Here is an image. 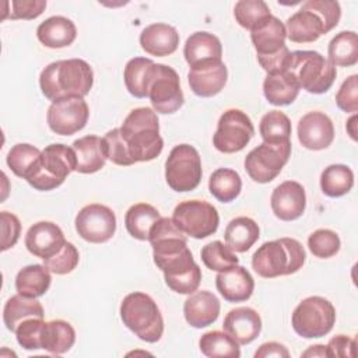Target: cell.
<instances>
[{"label": "cell", "instance_id": "6da1fadb", "mask_svg": "<svg viewBox=\"0 0 358 358\" xmlns=\"http://www.w3.org/2000/svg\"><path fill=\"white\" fill-rule=\"evenodd\" d=\"M92 84V67L83 59L56 60L48 64L39 76L41 91L52 102L66 96L84 98L90 94Z\"/></svg>", "mask_w": 358, "mask_h": 358}, {"label": "cell", "instance_id": "7a4b0ae2", "mask_svg": "<svg viewBox=\"0 0 358 358\" xmlns=\"http://www.w3.org/2000/svg\"><path fill=\"white\" fill-rule=\"evenodd\" d=\"M119 130L133 164L152 161L164 148L158 116L151 108L143 106L130 110Z\"/></svg>", "mask_w": 358, "mask_h": 358}, {"label": "cell", "instance_id": "3957f363", "mask_svg": "<svg viewBox=\"0 0 358 358\" xmlns=\"http://www.w3.org/2000/svg\"><path fill=\"white\" fill-rule=\"evenodd\" d=\"M341 7L333 0H308L285 22L287 38L295 43H309L331 31L340 21Z\"/></svg>", "mask_w": 358, "mask_h": 358}, {"label": "cell", "instance_id": "277c9868", "mask_svg": "<svg viewBox=\"0 0 358 358\" xmlns=\"http://www.w3.org/2000/svg\"><path fill=\"white\" fill-rule=\"evenodd\" d=\"M306 253L294 238H280L264 242L252 256L253 270L263 278L289 275L302 268Z\"/></svg>", "mask_w": 358, "mask_h": 358}, {"label": "cell", "instance_id": "5b68a950", "mask_svg": "<svg viewBox=\"0 0 358 358\" xmlns=\"http://www.w3.org/2000/svg\"><path fill=\"white\" fill-rule=\"evenodd\" d=\"M76 154L71 147L50 144L42 150L24 179L35 190L48 192L59 187L66 178L76 171Z\"/></svg>", "mask_w": 358, "mask_h": 358}, {"label": "cell", "instance_id": "8992f818", "mask_svg": "<svg viewBox=\"0 0 358 358\" xmlns=\"http://www.w3.org/2000/svg\"><path fill=\"white\" fill-rule=\"evenodd\" d=\"M123 324L145 343H157L164 333V317L155 301L144 292H130L120 303Z\"/></svg>", "mask_w": 358, "mask_h": 358}, {"label": "cell", "instance_id": "52a82bcc", "mask_svg": "<svg viewBox=\"0 0 358 358\" xmlns=\"http://www.w3.org/2000/svg\"><path fill=\"white\" fill-rule=\"evenodd\" d=\"M284 70L289 71L299 88L309 94L327 92L337 76L336 67L316 50L289 52Z\"/></svg>", "mask_w": 358, "mask_h": 358}, {"label": "cell", "instance_id": "ba28073f", "mask_svg": "<svg viewBox=\"0 0 358 358\" xmlns=\"http://www.w3.org/2000/svg\"><path fill=\"white\" fill-rule=\"evenodd\" d=\"M285 38V25L274 15H268L250 31L257 62L267 74L284 70L289 56Z\"/></svg>", "mask_w": 358, "mask_h": 358}, {"label": "cell", "instance_id": "9c48e42d", "mask_svg": "<svg viewBox=\"0 0 358 358\" xmlns=\"http://www.w3.org/2000/svg\"><path fill=\"white\" fill-rule=\"evenodd\" d=\"M291 323L298 336L319 338L331 331L336 323V309L323 296H308L294 309Z\"/></svg>", "mask_w": 358, "mask_h": 358}, {"label": "cell", "instance_id": "30bf717a", "mask_svg": "<svg viewBox=\"0 0 358 358\" xmlns=\"http://www.w3.org/2000/svg\"><path fill=\"white\" fill-rule=\"evenodd\" d=\"M201 159L190 144L175 145L165 161V180L175 192H192L201 180Z\"/></svg>", "mask_w": 358, "mask_h": 358}, {"label": "cell", "instance_id": "8fae6325", "mask_svg": "<svg viewBox=\"0 0 358 358\" xmlns=\"http://www.w3.org/2000/svg\"><path fill=\"white\" fill-rule=\"evenodd\" d=\"M154 263L164 273L165 284L172 291L183 295L197 291L201 281V270L187 246L172 255L157 256Z\"/></svg>", "mask_w": 358, "mask_h": 358}, {"label": "cell", "instance_id": "7c38bea8", "mask_svg": "<svg viewBox=\"0 0 358 358\" xmlns=\"http://www.w3.org/2000/svg\"><path fill=\"white\" fill-rule=\"evenodd\" d=\"M147 98H150L152 109L158 113L169 115L176 112L185 102L176 70L166 64L154 63L147 84Z\"/></svg>", "mask_w": 358, "mask_h": 358}, {"label": "cell", "instance_id": "4fadbf2b", "mask_svg": "<svg viewBox=\"0 0 358 358\" xmlns=\"http://www.w3.org/2000/svg\"><path fill=\"white\" fill-rule=\"evenodd\" d=\"M172 221L183 234L194 239H204L218 229L220 215L208 201L186 200L173 208Z\"/></svg>", "mask_w": 358, "mask_h": 358}, {"label": "cell", "instance_id": "5bb4252c", "mask_svg": "<svg viewBox=\"0 0 358 358\" xmlns=\"http://www.w3.org/2000/svg\"><path fill=\"white\" fill-rule=\"evenodd\" d=\"M255 134L250 117L241 109L225 110L218 120L213 136V145L224 154L242 151Z\"/></svg>", "mask_w": 358, "mask_h": 358}, {"label": "cell", "instance_id": "9a60e30c", "mask_svg": "<svg viewBox=\"0 0 358 358\" xmlns=\"http://www.w3.org/2000/svg\"><path fill=\"white\" fill-rule=\"evenodd\" d=\"M291 155V143H262L245 158V171L257 183H268L278 176Z\"/></svg>", "mask_w": 358, "mask_h": 358}, {"label": "cell", "instance_id": "2e32d148", "mask_svg": "<svg viewBox=\"0 0 358 358\" xmlns=\"http://www.w3.org/2000/svg\"><path fill=\"white\" fill-rule=\"evenodd\" d=\"M88 116L90 109L84 98L66 96L50 103L46 120L53 133L59 136H71L85 127Z\"/></svg>", "mask_w": 358, "mask_h": 358}, {"label": "cell", "instance_id": "e0dca14e", "mask_svg": "<svg viewBox=\"0 0 358 358\" xmlns=\"http://www.w3.org/2000/svg\"><path fill=\"white\" fill-rule=\"evenodd\" d=\"M76 231L87 242H108L116 232V215L108 206L92 203L76 215Z\"/></svg>", "mask_w": 358, "mask_h": 358}, {"label": "cell", "instance_id": "ac0fdd59", "mask_svg": "<svg viewBox=\"0 0 358 358\" xmlns=\"http://www.w3.org/2000/svg\"><path fill=\"white\" fill-rule=\"evenodd\" d=\"M298 140L308 150L320 151L327 148L334 140L331 119L319 110L308 112L298 122Z\"/></svg>", "mask_w": 358, "mask_h": 358}, {"label": "cell", "instance_id": "d6986e66", "mask_svg": "<svg viewBox=\"0 0 358 358\" xmlns=\"http://www.w3.org/2000/svg\"><path fill=\"white\" fill-rule=\"evenodd\" d=\"M66 242L60 227L50 221H39L31 225L25 234V246L28 252L42 260L55 256Z\"/></svg>", "mask_w": 358, "mask_h": 358}, {"label": "cell", "instance_id": "ffe728a7", "mask_svg": "<svg viewBox=\"0 0 358 358\" xmlns=\"http://www.w3.org/2000/svg\"><path fill=\"white\" fill-rule=\"evenodd\" d=\"M270 204L277 218L282 221L298 220L306 207L305 189L299 182L285 180L273 190Z\"/></svg>", "mask_w": 358, "mask_h": 358}, {"label": "cell", "instance_id": "44dd1931", "mask_svg": "<svg viewBox=\"0 0 358 358\" xmlns=\"http://www.w3.org/2000/svg\"><path fill=\"white\" fill-rule=\"evenodd\" d=\"M183 56L190 69L222 62V45L221 41L206 31H197L192 34L183 46Z\"/></svg>", "mask_w": 358, "mask_h": 358}, {"label": "cell", "instance_id": "7402d4cb", "mask_svg": "<svg viewBox=\"0 0 358 358\" xmlns=\"http://www.w3.org/2000/svg\"><path fill=\"white\" fill-rule=\"evenodd\" d=\"M215 287L227 302H243L252 296L255 280L245 267L235 264L217 274Z\"/></svg>", "mask_w": 358, "mask_h": 358}, {"label": "cell", "instance_id": "603a6c76", "mask_svg": "<svg viewBox=\"0 0 358 358\" xmlns=\"http://www.w3.org/2000/svg\"><path fill=\"white\" fill-rule=\"evenodd\" d=\"M222 327L239 345H246L260 334L262 319L255 309L241 306L227 313Z\"/></svg>", "mask_w": 358, "mask_h": 358}, {"label": "cell", "instance_id": "cb8c5ba5", "mask_svg": "<svg viewBox=\"0 0 358 358\" xmlns=\"http://www.w3.org/2000/svg\"><path fill=\"white\" fill-rule=\"evenodd\" d=\"M227 78L228 70L222 62L203 64L190 69L187 73V81L192 92L201 98H210L221 92L227 84Z\"/></svg>", "mask_w": 358, "mask_h": 358}, {"label": "cell", "instance_id": "d4e9b609", "mask_svg": "<svg viewBox=\"0 0 358 358\" xmlns=\"http://www.w3.org/2000/svg\"><path fill=\"white\" fill-rule=\"evenodd\" d=\"M220 309L218 298L210 291H194L183 303L185 319L194 329L213 324L220 316Z\"/></svg>", "mask_w": 358, "mask_h": 358}, {"label": "cell", "instance_id": "484cf974", "mask_svg": "<svg viewBox=\"0 0 358 358\" xmlns=\"http://www.w3.org/2000/svg\"><path fill=\"white\" fill-rule=\"evenodd\" d=\"M148 241L152 246V257L176 253L187 246L185 234L175 225L172 218L161 217L150 229Z\"/></svg>", "mask_w": 358, "mask_h": 358}, {"label": "cell", "instance_id": "4316f807", "mask_svg": "<svg viewBox=\"0 0 358 358\" xmlns=\"http://www.w3.org/2000/svg\"><path fill=\"white\" fill-rule=\"evenodd\" d=\"M140 45L141 49L151 56H169L179 46V34L172 25L155 22L141 31Z\"/></svg>", "mask_w": 358, "mask_h": 358}, {"label": "cell", "instance_id": "83f0119b", "mask_svg": "<svg viewBox=\"0 0 358 358\" xmlns=\"http://www.w3.org/2000/svg\"><path fill=\"white\" fill-rule=\"evenodd\" d=\"M38 41L50 49L70 46L77 36L74 22L63 15H53L41 22L36 28Z\"/></svg>", "mask_w": 358, "mask_h": 358}, {"label": "cell", "instance_id": "f1b7e54d", "mask_svg": "<svg viewBox=\"0 0 358 358\" xmlns=\"http://www.w3.org/2000/svg\"><path fill=\"white\" fill-rule=\"evenodd\" d=\"M76 154L77 166L76 171L80 173H95L105 166L106 154L103 140L98 136H84L76 140L71 145Z\"/></svg>", "mask_w": 358, "mask_h": 358}, {"label": "cell", "instance_id": "f546056e", "mask_svg": "<svg viewBox=\"0 0 358 358\" xmlns=\"http://www.w3.org/2000/svg\"><path fill=\"white\" fill-rule=\"evenodd\" d=\"M299 90L296 80L287 70L270 73L263 81V94L268 103L275 106L292 103L296 99Z\"/></svg>", "mask_w": 358, "mask_h": 358}, {"label": "cell", "instance_id": "4dcf8cb0", "mask_svg": "<svg viewBox=\"0 0 358 358\" xmlns=\"http://www.w3.org/2000/svg\"><path fill=\"white\" fill-rule=\"evenodd\" d=\"M259 234L260 231L256 221L242 215L229 221L224 232V239L231 250L245 253L257 242Z\"/></svg>", "mask_w": 358, "mask_h": 358}, {"label": "cell", "instance_id": "1f68e13d", "mask_svg": "<svg viewBox=\"0 0 358 358\" xmlns=\"http://www.w3.org/2000/svg\"><path fill=\"white\" fill-rule=\"evenodd\" d=\"M52 275L45 264H29L21 268L15 277V289L27 298H39L46 294Z\"/></svg>", "mask_w": 358, "mask_h": 358}, {"label": "cell", "instance_id": "d6a6232c", "mask_svg": "<svg viewBox=\"0 0 358 358\" xmlns=\"http://www.w3.org/2000/svg\"><path fill=\"white\" fill-rule=\"evenodd\" d=\"M43 306L36 301V298H27L20 294L11 296L3 308V322L13 333L25 319L43 317Z\"/></svg>", "mask_w": 358, "mask_h": 358}, {"label": "cell", "instance_id": "836d02e7", "mask_svg": "<svg viewBox=\"0 0 358 358\" xmlns=\"http://www.w3.org/2000/svg\"><path fill=\"white\" fill-rule=\"evenodd\" d=\"M76 341V331L66 320H50L45 323L42 334V350L60 355L67 352Z\"/></svg>", "mask_w": 358, "mask_h": 358}, {"label": "cell", "instance_id": "e575fe53", "mask_svg": "<svg viewBox=\"0 0 358 358\" xmlns=\"http://www.w3.org/2000/svg\"><path fill=\"white\" fill-rule=\"evenodd\" d=\"M161 218L159 211L148 203L133 204L124 214V225L127 232L138 239L148 241L150 229L157 220Z\"/></svg>", "mask_w": 358, "mask_h": 358}, {"label": "cell", "instance_id": "d590c367", "mask_svg": "<svg viewBox=\"0 0 358 358\" xmlns=\"http://www.w3.org/2000/svg\"><path fill=\"white\" fill-rule=\"evenodd\" d=\"M329 62L334 67H351L358 62V36L354 31L338 32L327 46Z\"/></svg>", "mask_w": 358, "mask_h": 358}, {"label": "cell", "instance_id": "8d00e7d4", "mask_svg": "<svg viewBox=\"0 0 358 358\" xmlns=\"http://www.w3.org/2000/svg\"><path fill=\"white\" fill-rule=\"evenodd\" d=\"M208 190L218 201L229 203L239 196L242 179L239 173L231 168H218L208 179Z\"/></svg>", "mask_w": 358, "mask_h": 358}, {"label": "cell", "instance_id": "74e56055", "mask_svg": "<svg viewBox=\"0 0 358 358\" xmlns=\"http://www.w3.org/2000/svg\"><path fill=\"white\" fill-rule=\"evenodd\" d=\"M352 186L354 173L347 165H329L320 175V189L329 197H341L347 194Z\"/></svg>", "mask_w": 358, "mask_h": 358}, {"label": "cell", "instance_id": "f35d334b", "mask_svg": "<svg viewBox=\"0 0 358 358\" xmlns=\"http://www.w3.org/2000/svg\"><path fill=\"white\" fill-rule=\"evenodd\" d=\"M200 351L210 358H239V344L227 333L211 330L204 333L199 340Z\"/></svg>", "mask_w": 358, "mask_h": 358}, {"label": "cell", "instance_id": "ab89813d", "mask_svg": "<svg viewBox=\"0 0 358 358\" xmlns=\"http://www.w3.org/2000/svg\"><path fill=\"white\" fill-rule=\"evenodd\" d=\"M154 62L147 57L130 59L123 71L124 85L127 91L136 98H147V84Z\"/></svg>", "mask_w": 358, "mask_h": 358}, {"label": "cell", "instance_id": "60d3db41", "mask_svg": "<svg viewBox=\"0 0 358 358\" xmlns=\"http://www.w3.org/2000/svg\"><path fill=\"white\" fill-rule=\"evenodd\" d=\"M291 122L288 116L281 110L267 112L259 124V131L264 143L282 144L291 143Z\"/></svg>", "mask_w": 358, "mask_h": 358}, {"label": "cell", "instance_id": "b9f144b4", "mask_svg": "<svg viewBox=\"0 0 358 358\" xmlns=\"http://www.w3.org/2000/svg\"><path fill=\"white\" fill-rule=\"evenodd\" d=\"M200 256H201V262L207 268L218 273L228 270L232 266L239 263V259L234 253V250H231L221 241H214L204 245L200 252Z\"/></svg>", "mask_w": 358, "mask_h": 358}, {"label": "cell", "instance_id": "7bdbcfd3", "mask_svg": "<svg viewBox=\"0 0 358 358\" xmlns=\"http://www.w3.org/2000/svg\"><path fill=\"white\" fill-rule=\"evenodd\" d=\"M268 15H271L270 8L263 0H239L234 7V17L236 22L249 31Z\"/></svg>", "mask_w": 358, "mask_h": 358}, {"label": "cell", "instance_id": "ee69618b", "mask_svg": "<svg viewBox=\"0 0 358 358\" xmlns=\"http://www.w3.org/2000/svg\"><path fill=\"white\" fill-rule=\"evenodd\" d=\"M41 150L28 144V143H20L11 147V150L7 154V165L13 171L14 175L18 178H22L27 175L29 168L34 165V162L41 155Z\"/></svg>", "mask_w": 358, "mask_h": 358}, {"label": "cell", "instance_id": "f6af8a7d", "mask_svg": "<svg viewBox=\"0 0 358 358\" xmlns=\"http://www.w3.org/2000/svg\"><path fill=\"white\" fill-rule=\"evenodd\" d=\"M341 242L338 235L331 229H316L308 238L310 253L319 259H330L340 250Z\"/></svg>", "mask_w": 358, "mask_h": 358}, {"label": "cell", "instance_id": "bcb514c9", "mask_svg": "<svg viewBox=\"0 0 358 358\" xmlns=\"http://www.w3.org/2000/svg\"><path fill=\"white\" fill-rule=\"evenodd\" d=\"M43 317H29L18 324L15 329V338L18 344L28 351L42 350V334L45 329Z\"/></svg>", "mask_w": 358, "mask_h": 358}, {"label": "cell", "instance_id": "7dc6e473", "mask_svg": "<svg viewBox=\"0 0 358 358\" xmlns=\"http://www.w3.org/2000/svg\"><path fill=\"white\" fill-rule=\"evenodd\" d=\"M80 260L77 248L71 242H66L64 246L52 257L43 260V264L49 268L50 273L57 275H64L71 273Z\"/></svg>", "mask_w": 358, "mask_h": 358}, {"label": "cell", "instance_id": "c3c4849f", "mask_svg": "<svg viewBox=\"0 0 358 358\" xmlns=\"http://www.w3.org/2000/svg\"><path fill=\"white\" fill-rule=\"evenodd\" d=\"M102 140H103L105 154H106V158H108L109 161H112L113 164L120 165V166L133 165V161L130 159V157H129V154H127V150H126V147H124V143H123V140H122L119 127L109 130V131L102 137Z\"/></svg>", "mask_w": 358, "mask_h": 358}, {"label": "cell", "instance_id": "681fc988", "mask_svg": "<svg viewBox=\"0 0 358 358\" xmlns=\"http://www.w3.org/2000/svg\"><path fill=\"white\" fill-rule=\"evenodd\" d=\"M337 106L347 113H357L358 110V76L352 74L343 81L336 94Z\"/></svg>", "mask_w": 358, "mask_h": 358}, {"label": "cell", "instance_id": "f907efd6", "mask_svg": "<svg viewBox=\"0 0 358 358\" xmlns=\"http://www.w3.org/2000/svg\"><path fill=\"white\" fill-rule=\"evenodd\" d=\"M0 220H1V250H7L13 248L21 234V222L17 215L8 213V211H1L0 213Z\"/></svg>", "mask_w": 358, "mask_h": 358}, {"label": "cell", "instance_id": "816d5d0a", "mask_svg": "<svg viewBox=\"0 0 358 358\" xmlns=\"http://www.w3.org/2000/svg\"><path fill=\"white\" fill-rule=\"evenodd\" d=\"M46 8L45 0H14L11 1V20H34Z\"/></svg>", "mask_w": 358, "mask_h": 358}, {"label": "cell", "instance_id": "f5cc1de1", "mask_svg": "<svg viewBox=\"0 0 358 358\" xmlns=\"http://www.w3.org/2000/svg\"><path fill=\"white\" fill-rule=\"evenodd\" d=\"M327 357L336 358V357H347L354 358L355 357V338L347 337L344 334L334 336L330 338L329 344L326 345Z\"/></svg>", "mask_w": 358, "mask_h": 358}, {"label": "cell", "instance_id": "db71d44e", "mask_svg": "<svg viewBox=\"0 0 358 358\" xmlns=\"http://www.w3.org/2000/svg\"><path fill=\"white\" fill-rule=\"evenodd\" d=\"M267 357H277V358H288L289 351L280 343L270 341L264 343L259 347V350L255 352V358H267Z\"/></svg>", "mask_w": 358, "mask_h": 358}, {"label": "cell", "instance_id": "11a10c76", "mask_svg": "<svg viewBox=\"0 0 358 358\" xmlns=\"http://www.w3.org/2000/svg\"><path fill=\"white\" fill-rule=\"evenodd\" d=\"M302 357H327L326 345H323V344L310 345L306 351L302 352Z\"/></svg>", "mask_w": 358, "mask_h": 358}, {"label": "cell", "instance_id": "9f6ffc18", "mask_svg": "<svg viewBox=\"0 0 358 358\" xmlns=\"http://www.w3.org/2000/svg\"><path fill=\"white\" fill-rule=\"evenodd\" d=\"M357 113H352V116L348 119L347 124H345V129L348 131V134L351 136L352 140H357V130H355V126H357Z\"/></svg>", "mask_w": 358, "mask_h": 358}]
</instances>
